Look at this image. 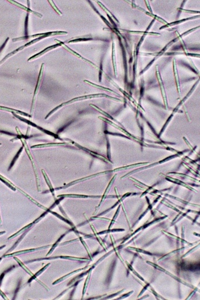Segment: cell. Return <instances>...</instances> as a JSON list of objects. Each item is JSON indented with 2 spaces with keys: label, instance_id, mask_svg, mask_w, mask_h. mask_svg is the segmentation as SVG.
I'll return each instance as SVG.
<instances>
[{
  "label": "cell",
  "instance_id": "1",
  "mask_svg": "<svg viewBox=\"0 0 200 300\" xmlns=\"http://www.w3.org/2000/svg\"><path fill=\"white\" fill-rule=\"evenodd\" d=\"M102 96H106V97H108V96H107L106 94H91V95H88V96H81V97H77V98H73L72 100L69 101L68 102H65L63 104H60L59 106L56 107L55 108H54L53 110H52L48 115L46 117V119H47V118L51 115L53 112H54L55 111H56V110H57V109L59 108L60 107H61L62 106L66 104H70V103H72L73 102H75V101H79V100H83L84 99H87V98H94V97H102Z\"/></svg>",
  "mask_w": 200,
  "mask_h": 300
},
{
  "label": "cell",
  "instance_id": "2",
  "mask_svg": "<svg viewBox=\"0 0 200 300\" xmlns=\"http://www.w3.org/2000/svg\"><path fill=\"white\" fill-rule=\"evenodd\" d=\"M66 34H67V32H65V31H55V32H46V33H42V34H36V35H34L32 36H24V37H19V38H14L12 40L13 41H18V40H25V39H28V38H38V37H42V36H55V35H66Z\"/></svg>",
  "mask_w": 200,
  "mask_h": 300
},
{
  "label": "cell",
  "instance_id": "3",
  "mask_svg": "<svg viewBox=\"0 0 200 300\" xmlns=\"http://www.w3.org/2000/svg\"><path fill=\"white\" fill-rule=\"evenodd\" d=\"M13 115H14V116H15V117H16L17 118H18V119L20 120L21 121H23V122H26V123L28 124V125H31V126H34V127H36V128H37L38 129L40 130L41 131H43V132L46 133L48 134V135H52V136L55 137L56 138H57V139H61L59 138V136H57V135H56V134H55V133H52V132H50V131H48V130H45V129L42 128V127H40V126L36 125L35 124H34V123L31 122L30 121H28V120H26V119H25V118H22V117H21V116H20L17 115L15 114L14 112H13Z\"/></svg>",
  "mask_w": 200,
  "mask_h": 300
},
{
  "label": "cell",
  "instance_id": "4",
  "mask_svg": "<svg viewBox=\"0 0 200 300\" xmlns=\"http://www.w3.org/2000/svg\"><path fill=\"white\" fill-rule=\"evenodd\" d=\"M44 64L42 63V66H41V69H40V73H39V75H38V80L37 82V84H36V86L35 91V93H34V98H33V100H32V107L33 106V104L35 102V100L36 96L37 93V92L40 87V85H41V82L42 81V76H43V72H44Z\"/></svg>",
  "mask_w": 200,
  "mask_h": 300
},
{
  "label": "cell",
  "instance_id": "5",
  "mask_svg": "<svg viewBox=\"0 0 200 300\" xmlns=\"http://www.w3.org/2000/svg\"><path fill=\"white\" fill-rule=\"evenodd\" d=\"M55 41H56V42H57V44H59L60 45V46H61L63 47V48H65V49H66V50L67 51H68L69 52H70V53H71L72 54H73V55H75V56H76V57H78L79 58H82V59H84V60L86 61L87 62H88L90 63H91V64H92V65H94V66H96L94 63H92V62H91V61H88V59H86V58H84L83 57H82V56H81L80 55H79V54L76 53V52L75 51H73L72 50H71V48H69V47L67 46H66V45H65V44H64L63 42H62V41H59V40H55Z\"/></svg>",
  "mask_w": 200,
  "mask_h": 300
},
{
  "label": "cell",
  "instance_id": "6",
  "mask_svg": "<svg viewBox=\"0 0 200 300\" xmlns=\"http://www.w3.org/2000/svg\"><path fill=\"white\" fill-rule=\"evenodd\" d=\"M59 46H60V45H59V44H55V45H52V46H51L48 47L46 48H45V50H44L43 51H41L40 52H39V53L36 54L35 55H34V56L31 57L30 58L28 59V61H30L32 60V59H35V58H37L39 57H40L41 56H42V55H44V54H45V53H46L48 51H50V50H53V49H54V48H57V47H58Z\"/></svg>",
  "mask_w": 200,
  "mask_h": 300
},
{
  "label": "cell",
  "instance_id": "7",
  "mask_svg": "<svg viewBox=\"0 0 200 300\" xmlns=\"http://www.w3.org/2000/svg\"><path fill=\"white\" fill-rule=\"evenodd\" d=\"M9 2H11V3H12V4H14V5H16L17 6H18V7H20L21 9H23V10H25L26 11H27V12H31V13H34V14H35V15H36V16H38L39 17H42V15H41V14H40V13H37V12H36L33 11H32V10H31V9H30V8H27V7H26L24 6V5H21V4H20V3H17V2H16V1H9Z\"/></svg>",
  "mask_w": 200,
  "mask_h": 300
},
{
  "label": "cell",
  "instance_id": "8",
  "mask_svg": "<svg viewBox=\"0 0 200 300\" xmlns=\"http://www.w3.org/2000/svg\"><path fill=\"white\" fill-rule=\"evenodd\" d=\"M67 145V143H46V144L35 145V146L31 147V148H42V147H51V146H62V145Z\"/></svg>",
  "mask_w": 200,
  "mask_h": 300
},
{
  "label": "cell",
  "instance_id": "9",
  "mask_svg": "<svg viewBox=\"0 0 200 300\" xmlns=\"http://www.w3.org/2000/svg\"><path fill=\"white\" fill-rule=\"evenodd\" d=\"M0 110H4V111H10V112H16L18 114L22 115L25 116H27V117H31V116L29 115L28 114H26L25 112L18 111V110H15V109H12V108H8V107H6L0 106Z\"/></svg>",
  "mask_w": 200,
  "mask_h": 300
},
{
  "label": "cell",
  "instance_id": "10",
  "mask_svg": "<svg viewBox=\"0 0 200 300\" xmlns=\"http://www.w3.org/2000/svg\"><path fill=\"white\" fill-rule=\"evenodd\" d=\"M22 149H23V147H21V149H20V151H19L18 152V153H17V155H16V156L15 157V158H14V159H13V160H12V162H11V165H10V169H9V170H10V169H11V167H12V166H13V165H14L15 162V161H16L17 159V158H18V157L19 156V155H20V153H21V151H22Z\"/></svg>",
  "mask_w": 200,
  "mask_h": 300
},
{
  "label": "cell",
  "instance_id": "11",
  "mask_svg": "<svg viewBox=\"0 0 200 300\" xmlns=\"http://www.w3.org/2000/svg\"><path fill=\"white\" fill-rule=\"evenodd\" d=\"M48 2L50 3V5L52 6V7L53 8V9L56 11L57 13H59V15H62V13L59 10L58 8L56 7V6L55 5L54 2L52 1H48Z\"/></svg>",
  "mask_w": 200,
  "mask_h": 300
},
{
  "label": "cell",
  "instance_id": "12",
  "mask_svg": "<svg viewBox=\"0 0 200 300\" xmlns=\"http://www.w3.org/2000/svg\"><path fill=\"white\" fill-rule=\"evenodd\" d=\"M92 40V39H91V38H79V39H76V40H71V41H69V43L78 42V41H87V40Z\"/></svg>",
  "mask_w": 200,
  "mask_h": 300
},
{
  "label": "cell",
  "instance_id": "13",
  "mask_svg": "<svg viewBox=\"0 0 200 300\" xmlns=\"http://www.w3.org/2000/svg\"><path fill=\"white\" fill-rule=\"evenodd\" d=\"M1 145V143H0V145Z\"/></svg>",
  "mask_w": 200,
  "mask_h": 300
}]
</instances>
